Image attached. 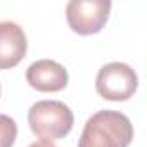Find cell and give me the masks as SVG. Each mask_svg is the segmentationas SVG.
<instances>
[{
  "label": "cell",
  "mask_w": 147,
  "mask_h": 147,
  "mask_svg": "<svg viewBox=\"0 0 147 147\" xmlns=\"http://www.w3.org/2000/svg\"><path fill=\"white\" fill-rule=\"evenodd\" d=\"M133 133V125L126 114L102 109L87 119L78 147H128Z\"/></svg>",
  "instance_id": "6da1fadb"
},
{
  "label": "cell",
  "mask_w": 147,
  "mask_h": 147,
  "mask_svg": "<svg viewBox=\"0 0 147 147\" xmlns=\"http://www.w3.org/2000/svg\"><path fill=\"white\" fill-rule=\"evenodd\" d=\"M28 125L42 142H54L73 130L75 114L61 100H38L28 111Z\"/></svg>",
  "instance_id": "7a4b0ae2"
},
{
  "label": "cell",
  "mask_w": 147,
  "mask_h": 147,
  "mask_svg": "<svg viewBox=\"0 0 147 147\" xmlns=\"http://www.w3.org/2000/svg\"><path fill=\"white\" fill-rule=\"evenodd\" d=\"M137 88H138V76L126 62L114 61L104 64L97 73L95 90L106 100L125 102L133 97Z\"/></svg>",
  "instance_id": "3957f363"
},
{
  "label": "cell",
  "mask_w": 147,
  "mask_h": 147,
  "mask_svg": "<svg viewBox=\"0 0 147 147\" xmlns=\"http://www.w3.org/2000/svg\"><path fill=\"white\" fill-rule=\"evenodd\" d=\"M111 7L109 0H71L66 5V19L73 33L95 35L106 26Z\"/></svg>",
  "instance_id": "277c9868"
},
{
  "label": "cell",
  "mask_w": 147,
  "mask_h": 147,
  "mask_svg": "<svg viewBox=\"0 0 147 147\" xmlns=\"http://www.w3.org/2000/svg\"><path fill=\"white\" fill-rule=\"evenodd\" d=\"M26 82L31 88L43 92V94H54L61 92L67 87L69 75L67 69L52 61V59H38L31 62L26 69Z\"/></svg>",
  "instance_id": "5b68a950"
},
{
  "label": "cell",
  "mask_w": 147,
  "mask_h": 147,
  "mask_svg": "<svg viewBox=\"0 0 147 147\" xmlns=\"http://www.w3.org/2000/svg\"><path fill=\"white\" fill-rule=\"evenodd\" d=\"M24 30L14 21H0V69L16 67L26 55Z\"/></svg>",
  "instance_id": "8992f818"
},
{
  "label": "cell",
  "mask_w": 147,
  "mask_h": 147,
  "mask_svg": "<svg viewBox=\"0 0 147 147\" xmlns=\"http://www.w3.org/2000/svg\"><path fill=\"white\" fill-rule=\"evenodd\" d=\"M18 137V125L14 118L0 114V147H12Z\"/></svg>",
  "instance_id": "52a82bcc"
},
{
  "label": "cell",
  "mask_w": 147,
  "mask_h": 147,
  "mask_svg": "<svg viewBox=\"0 0 147 147\" xmlns=\"http://www.w3.org/2000/svg\"><path fill=\"white\" fill-rule=\"evenodd\" d=\"M28 147H55L52 142H42V140H38V142H33L31 145H28Z\"/></svg>",
  "instance_id": "ba28073f"
}]
</instances>
